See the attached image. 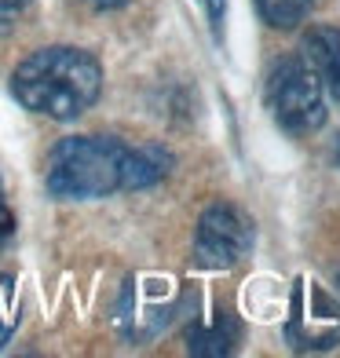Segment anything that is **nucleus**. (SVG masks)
<instances>
[{
    "mask_svg": "<svg viewBox=\"0 0 340 358\" xmlns=\"http://www.w3.org/2000/svg\"><path fill=\"white\" fill-rule=\"evenodd\" d=\"M11 95L48 121H77L103 95V62L73 44L37 48L15 66Z\"/></svg>",
    "mask_w": 340,
    "mask_h": 358,
    "instance_id": "obj_1",
    "label": "nucleus"
},
{
    "mask_svg": "<svg viewBox=\"0 0 340 358\" xmlns=\"http://www.w3.org/2000/svg\"><path fill=\"white\" fill-rule=\"evenodd\" d=\"M128 143L113 136H66L52 146L44 187L59 201H95L121 190Z\"/></svg>",
    "mask_w": 340,
    "mask_h": 358,
    "instance_id": "obj_2",
    "label": "nucleus"
},
{
    "mask_svg": "<svg viewBox=\"0 0 340 358\" xmlns=\"http://www.w3.org/2000/svg\"><path fill=\"white\" fill-rule=\"evenodd\" d=\"M264 103L271 121L289 136H311L326 124V92L304 55H282L271 62L264 80Z\"/></svg>",
    "mask_w": 340,
    "mask_h": 358,
    "instance_id": "obj_3",
    "label": "nucleus"
},
{
    "mask_svg": "<svg viewBox=\"0 0 340 358\" xmlns=\"http://www.w3.org/2000/svg\"><path fill=\"white\" fill-rule=\"evenodd\" d=\"M253 220L234 205H208L194 231V264L205 271H227L253 249Z\"/></svg>",
    "mask_w": 340,
    "mask_h": 358,
    "instance_id": "obj_4",
    "label": "nucleus"
},
{
    "mask_svg": "<svg viewBox=\"0 0 340 358\" xmlns=\"http://www.w3.org/2000/svg\"><path fill=\"white\" fill-rule=\"evenodd\" d=\"M304 62L315 70L322 92H330V99L340 103V29L337 26H311L304 34Z\"/></svg>",
    "mask_w": 340,
    "mask_h": 358,
    "instance_id": "obj_5",
    "label": "nucleus"
},
{
    "mask_svg": "<svg viewBox=\"0 0 340 358\" xmlns=\"http://www.w3.org/2000/svg\"><path fill=\"white\" fill-rule=\"evenodd\" d=\"M176 165L172 150H165L161 143H143V146H128L125 154V176H121V190H147L161 183Z\"/></svg>",
    "mask_w": 340,
    "mask_h": 358,
    "instance_id": "obj_6",
    "label": "nucleus"
},
{
    "mask_svg": "<svg viewBox=\"0 0 340 358\" xmlns=\"http://www.w3.org/2000/svg\"><path fill=\"white\" fill-rule=\"evenodd\" d=\"M241 325L231 311H220L213 322H194L187 329V351L198 358H223L238 348Z\"/></svg>",
    "mask_w": 340,
    "mask_h": 358,
    "instance_id": "obj_7",
    "label": "nucleus"
},
{
    "mask_svg": "<svg viewBox=\"0 0 340 358\" xmlns=\"http://www.w3.org/2000/svg\"><path fill=\"white\" fill-rule=\"evenodd\" d=\"M315 4L318 0H256V11L274 29H293L315 11Z\"/></svg>",
    "mask_w": 340,
    "mask_h": 358,
    "instance_id": "obj_8",
    "label": "nucleus"
},
{
    "mask_svg": "<svg viewBox=\"0 0 340 358\" xmlns=\"http://www.w3.org/2000/svg\"><path fill=\"white\" fill-rule=\"evenodd\" d=\"M29 4H34V0H0V34H8V29L26 15Z\"/></svg>",
    "mask_w": 340,
    "mask_h": 358,
    "instance_id": "obj_9",
    "label": "nucleus"
},
{
    "mask_svg": "<svg viewBox=\"0 0 340 358\" xmlns=\"http://www.w3.org/2000/svg\"><path fill=\"white\" fill-rule=\"evenodd\" d=\"M11 231H15V216H11V208L4 205V179H0V241L11 238Z\"/></svg>",
    "mask_w": 340,
    "mask_h": 358,
    "instance_id": "obj_10",
    "label": "nucleus"
},
{
    "mask_svg": "<svg viewBox=\"0 0 340 358\" xmlns=\"http://www.w3.org/2000/svg\"><path fill=\"white\" fill-rule=\"evenodd\" d=\"M208 4V22H213V34H223V15H227V0H205Z\"/></svg>",
    "mask_w": 340,
    "mask_h": 358,
    "instance_id": "obj_11",
    "label": "nucleus"
},
{
    "mask_svg": "<svg viewBox=\"0 0 340 358\" xmlns=\"http://www.w3.org/2000/svg\"><path fill=\"white\" fill-rule=\"evenodd\" d=\"M88 4H92L95 11H118V8L128 4V0H88Z\"/></svg>",
    "mask_w": 340,
    "mask_h": 358,
    "instance_id": "obj_12",
    "label": "nucleus"
},
{
    "mask_svg": "<svg viewBox=\"0 0 340 358\" xmlns=\"http://www.w3.org/2000/svg\"><path fill=\"white\" fill-rule=\"evenodd\" d=\"M333 154H337V165H340V136H337V146H333Z\"/></svg>",
    "mask_w": 340,
    "mask_h": 358,
    "instance_id": "obj_13",
    "label": "nucleus"
}]
</instances>
